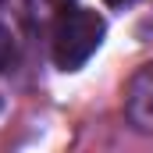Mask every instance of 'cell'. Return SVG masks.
Returning <instances> with one entry per match:
<instances>
[{
	"instance_id": "2",
	"label": "cell",
	"mask_w": 153,
	"mask_h": 153,
	"mask_svg": "<svg viewBox=\"0 0 153 153\" xmlns=\"http://www.w3.org/2000/svg\"><path fill=\"white\" fill-rule=\"evenodd\" d=\"M125 107H128V117H132L139 128H153V61L143 64V68L135 71V78L128 82Z\"/></svg>"
},
{
	"instance_id": "1",
	"label": "cell",
	"mask_w": 153,
	"mask_h": 153,
	"mask_svg": "<svg viewBox=\"0 0 153 153\" xmlns=\"http://www.w3.org/2000/svg\"><path fill=\"white\" fill-rule=\"evenodd\" d=\"M103 18L89 7H68L61 11L57 25H53V64L61 71H78L103 43Z\"/></svg>"
},
{
	"instance_id": "3",
	"label": "cell",
	"mask_w": 153,
	"mask_h": 153,
	"mask_svg": "<svg viewBox=\"0 0 153 153\" xmlns=\"http://www.w3.org/2000/svg\"><path fill=\"white\" fill-rule=\"evenodd\" d=\"M11 61H14V36L0 25V71L11 68Z\"/></svg>"
},
{
	"instance_id": "4",
	"label": "cell",
	"mask_w": 153,
	"mask_h": 153,
	"mask_svg": "<svg viewBox=\"0 0 153 153\" xmlns=\"http://www.w3.org/2000/svg\"><path fill=\"white\" fill-rule=\"evenodd\" d=\"M111 7H125V4H132V0H107Z\"/></svg>"
}]
</instances>
